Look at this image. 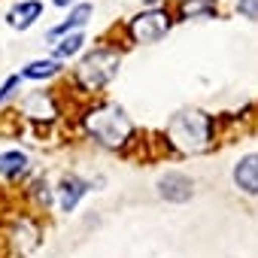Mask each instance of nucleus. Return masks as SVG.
I'll return each mask as SVG.
<instances>
[{"label": "nucleus", "instance_id": "f257e3e1", "mask_svg": "<svg viewBox=\"0 0 258 258\" xmlns=\"http://www.w3.org/2000/svg\"><path fill=\"white\" fill-rule=\"evenodd\" d=\"M164 137L170 146H176L185 155L207 152L216 140V118L204 109H195V106L179 109L170 115V121L164 127Z\"/></svg>", "mask_w": 258, "mask_h": 258}, {"label": "nucleus", "instance_id": "f03ea898", "mask_svg": "<svg viewBox=\"0 0 258 258\" xmlns=\"http://www.w3.org/2000/svg\"><path fill=\"white\" fill-rule=\"evenodd\" d=\"M82 124L88 137L103 149H124L134 140V121L127 118V112L118 103H109V100L88 106L82 115Z\"/></svg>", "mask_w": 258, "mask_h": 258}, {"label": "nucleus", "instance_id": "7ed1b4c3", "mask_svg": "<svg viewBox=\"0 0 258 258\" xmlns=\"http://www.w3.org/2000/svg\"><path fill=\"white\" fill-rule=\"evenodd\" d=\"M118 64H121V55L115 49H106V46H97L91 49L79 67H76V82L85 88V91H97L103 85H109L118 73Z\"/></svg>", "mask_w": 258, "mask_h": 258}, {"label": "nucleus", "instance_id": "20e7f679", "mask_svg": "<svg viewBox=\"0 0 258 258\" xmlns=\"http://www.w3.org/2000/svg\"><path fill=\"white\" fill-rule=\"evenodd\" d=\"M170 28H173V19L167 10H143L127 22V37H131V43L152 46V43L164 40Z\"/></svg>", "mask_w": 258, "mask_h": 258}, {"label": "nucleus", "instance_id": "39448f33", "mask_svg": "<svg viewBox=\"0 0 258 258\" xmlns=\"http://www.w3.org/2000/svg\"><path fill=\"white\" fill-rule=\"evenodd\" d=\"M43 243V228L31 219V216H19L10 228V246L16 255H31L37 246Z\"/></svg>", "mask_w": 258, "mask_h": 258}, {"label": "nucleus", "instance_id": "423d86ee", "mask_svg": "<svg viewBox=\"0 0 258 258\" xmlns=\"http://www.w3.org/2000/svg\"><path fill=\"white\" fill-rule=\"evenodd\" d=\"M158 195L167 204H185L195 195V182H191V176H185L179 170H170V173H164L158 179Z\"/></svg>", "mask_w": 258, "mask_h": 258}, {"label": "nucleus", "instance_id": "0eeeda50", "mask_svg": "<svg viewBox=\"0 0 258 258\" xmlns=\"http://www.w3.org/2000/svg\"><path fill=\"white\" fill-rule=\"evenodd\" d=\"M234 188H240L249 198H258V152H249L243 158H237L234 170H231Z\"/></svg>", "mask_w": 258, "mask_h": 258}, {"label": "nucleus", "instance_id": "6e6552de", "mask_svg": "<svg viewBox=\"0 0 258 258\" xmlns=\"http://www.w3.org/2000/svg\"><path fill=\"white\" fill-rule=\"evenodd\" d=\"M19 109H22V115L37 118V121H52V118L58 115V106H55V100H52L49 91H34V94H28V97L19 103Z\"/></svg>", "mask_w": 258, "mask_h": 258}, {"label": "nucleus", "instance_id": "1a4fd4ad", "mask_svg": "<svg viewBox=\"0 0 258 258\" xmlns=\"http://www.w3.org/2000/svg\"><path fill=\"white\" fill-rule=\"evenodd\" d=\"M85 191H88V182H85V179H79V176H73V173H64L61 182H58L61 210H64V213H73V210L79 207V201L85 198Z\"/></svg>", "mask_w": 258, "mask_h": 258}, {"label": "nucleus", "instance_id": "9d476101", "mask_svg": "<svg viewBox=\"0 0 258 258\" xmlns=\"http://www.w3.org/2000/svg\"><path fill=\"white\" fill-rule=\"evenodd\" d=\"M37 19H43V4H40V0H22L19 7H13L7 13V22L13 28H19V31H28Z\"/></svg>", "mask_w": 258, "mask_h": 258}, {"label": "nucleus", "instance_id": "9b49d317", "mask_svg": "<svg viewBox=\"0 0 258 258\" xmlns=\"http://www.w3.org/2000/svg\"><path fill=\"white\" fill-rule=\"evenodd\" d=\"M91 13H94V7H91V4H79V7H73V10H70V16H67L58 28H52V31H49V40H64L67 34H76V31L91 19Z\"/></svg>", "mask_w": 258, "mask_h": 258}, {"label": "nucleus", "instance_id": "f8f14e48", "mask_svg": "<svg viewBox=\"0 0 258 258\" xmlns=\"http://www.w3.org/2000/svg\"><path fill=\"white\" fill-rule=\"evenodd\" d=\"M28 173V155L19 152V149H10V152H0V176L7 179H19Z\"/></svg>", "mask_w": 258, "mask_h": 258}, {"label": "nucleus", "instance_id": "ddd939ff", "mask_svg": "<svg viewBox=\"0 0 258 258\" xmlns=\"http://www.w3.org/2000/svg\"><path fill=\"white\" fill-rule=\"evenodd\" d=\"M179 19H216V0H182L179 4Z\"/></svg>", "mask_w": 258, "mask_h": 258}, {"label": "nucleus", "instance_id": "4468645a", "mask_svg": "<svg viewBox=\"0 0 258 258\" xmlns=\"http://www.w3.org/2000/svg\"><path fill=\"white\" fill-rule=\"evenodd\" d=\"M55 73H61V61L46 58V61H31V64L22 70V79H49V76H55Z\"/></svg>", "mask_w": 258, "mask_h": 258}, {"label": "nucleus", "instance_id": "2eb2a0df", "mask_svg": "<svg viewBox=\"0 0 258 258\" xmlns=\"http://www.w3.org/2000/svg\"><path fill=\"white\" fill-rule=\"evenodd\" d=\"M82 46H85V37H82V34L76 31V34H67V37H64V40L58 43L55 55H58V58H73V55H76V52H79Z\"/></svg>", "mask_w": 258, "mask_h": 258}, {"label": "nucleus", "instance_id": "dca6fc26", "mask_svg": "<svg viewBox=\"0 0 258 258\" xmlns=\"http://www.w3.org/2000/svg\"><path fill=\"white\" fill-rule=\"evenodd\" d=\"M31 195H34V201L37 204H43V207H52V188H49V182L46 179H37L34 185H31Z\"/></svg>", "mask_w": 258, "mask_h": 258}, {"label": "nucleus", "instance_id": "f3484780", "mask_svg": "<svg viewBox=\"0 0 258 258\" xmlns=\"http://www.w3.org/2000/svg\"><path fill=\"white\" fill-rule=\"evenodd\" d=\"M237 16L243 19H258V0H237Z\"/></svg>", "mask_w": 258, "mask_h": 258}, {"label": "nucleus", "instance_id": "a211bd4d", "mask_svg": "<svg viewBox=\"0 0 258 258\" xmlns=\"http://www.w3.org/2000/svg\"><path fill=\"white\" fill-rule=\"evenodd\" d=\"M19 79H22V73H16V76H10V79H7L4 85H0V100H4V97H10V94H13V88L19 85Z\"/></svg>", "mask_w": 258, "mask_h": 258}, {"label": "nucleus", "instance_id": "6ab92c4d", "mask_svg": "<svg viewBox=\"0 0 258 258\" xmlns=\"http://www.w3.org/2000/svg\"><path fill=\"white\" fill-rule=\"evenodd\" d=\"M52 4H55V7H70L73 0H52Z\"/></svg>", "mask_w": 258, "mask_h": 258}]
</instances>
